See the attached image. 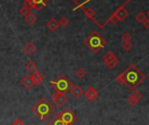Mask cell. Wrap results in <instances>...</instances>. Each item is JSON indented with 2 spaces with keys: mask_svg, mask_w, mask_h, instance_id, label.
I'll use <instances>...</instances> for the list:
<instances>
[{
  "mask_svg": "<svg viewBox=\"0 0 149 125\" xmlns=\"http://www.w3.org/2000/svg\"><path fill=\"white\" fill-rule=\"evenodd\" d=\"M84 13H85V15H86L89 19H92L93 21L96 22V19H95L96 12H95V10H93L92 8H88V9L84 10Z\"/></svg>",
  "mask_w": 149,
  "mask_h": 125,
  "instance_id": "d6986e66",
  "label": "cell"
},
{
  "mask_svg": "<svg viewBox=\"0 0 149 125\" xmlns=\"http://www.w3.org/2000/svg\"><path fill=\"white\" fill-rule=\"evenodd\" d=\"M50 0H25L24 6L29 7L31 10L40 11L45 7Z\"/></svg>",
  "mask_w": 149,
  "mask_h": 125,
  "instance_id": "8992f818",
  "label": "cell"
},
{
  "mask_svg": "<svg viewBox=\"0 0 149 125\" xmlns=\"http://www.w3.org/2000/svg\"><path fill=\"white\" fill-rule=\"evenodd\" d=\"M32 79L33 81V84L36 86H39L44 80V76L42 75V73L39 70H36L33 73L32 75Z\"/></svg>",
  "mask_w": 149,
  "mask_h": 125,
  "instance_id": "5bb4252c",
  "label": "cell"
},
{
  "mask_svg": "<svg viewBox=\"0 0 149 125\" xmlns=\"http://www.w3.org/2000/svg\"><path fill=\"white\" fill-rule=\"evenodd\" d=\"M85 95H86V98L88 99V101H90L91 102H93L97 99L98 92L94 87L91 86L85 91Z\"/></svg>",
  "mask_w": 149,
  "mask_h": 125,
  "instance_id": "9c48e42d",
  "label": "cell"
},
{
  "mask_svg": "<svg viewBox=\"0 0 149 125\" xmlns=\"http://www.w3.org/2000/svg\"><path fill=\"white\" fill-rule=\"evenodd\" d=\"M47 29H48L49 32H54L57 31V29L60 27L59 22H58L55 19L52 18V19H50V20L47 23Z\"/></svg>",
  "mask_w": 149,
  "mask_h": 125,
  "instance_id": "9a60e30c",
  "label": "cell"
},
{
  "mask_svg": "<svg viewBox=\"0 0 149 125\" xmlns=\"http://www.w3.org/2000/svg\"><path fill=\"white\" fill-rule=\"evenodd\" d=\"M73 1H74V2H76V1H77V0H73Z\"/></svg>",
  "mask_w": 149,
  "mask_h": 125,
  "instance_id": "836d02e7",
  "label": "cell"
},
{
  "mask_svg": "<svg viewBox=\"0 0 149 125\" xmlns=\"http://www.w3.org/2000/svg\"><path fill=\"white\" fill-rule=\"evenodd\" d=\"M122 41L124 42V43H125V42H131V40H132V36H131V34L129 33V32H124L123 33V35H122Z\"/></svg>",
  "mask_w": 149,
  "mask_h": 125,
  "instance_id": "cb8c5ba5",
  "label": "cell"
},
{
  "mask_svg": "<svg viewBox=\"0 0 149 125\" xmlns=\"http://www.w3.org/2000/svg\"><path fill=\"white\" fill-rule=\"evenodd\" d=\"M128 103H129L131 106H135V105H137V104L139 103V101L133 99L132 97H131V96L129 95V97H128Z\"/></svg>",
  "mask_w": 149,
  "mask_h": 125,
  "instance_id": "f1b7e54d",
  "label": "cell"
},
{
  "mask_svg": "<svg viewBox=\"0 0 149 125\" xmlns=\"http://www.w3.org/2000/svg\"><path fill=\"white\" fill-rule=\"evenodd\" d=\"M61 119L62 120V122L66 124V125H73L74 122L77 121V115H74V113L68 109V108H66L64 109L63 111L58 113Z\"/></svg>",
  "mask_w": 149,
  "mask_h": 125,
  "instance_id": "5b68a950",
  "label": "cell"
},
{
  "mask_svg": "<svg viewBox=\"0 0 149 125\" xmlns=\"http://www.w3.org/2000/svg\"><path fill=\"white\" fill-rule=\"evenodd\" d=\"M32 111L41 121H44L55 111V108L45 97H41L33 105V107L32 108Z\"/></svg>",
  "mask_w": 149,
  "mask_h": 125,
  "instance_id": "7a4b0ae2",
  "label": "cell"
},
{
  "mask_svg": "<svg viewBox=\"0 0 149 125\" xmlns=\"http://www.w3.org/2000/svg\"><path fill=\"white\" fill-rule=\"evenodd\" d=\"M13 125H25V123L21 119H17L13 122Z\"/></svg>",
  "mask_w": 149,
  "mask_h": 125,
  "instance_id": "f546056e",
  "label": "cell"
},
{
  "mask_svg": "<svg viewBox=\"0 0 149 125\" xmlns=\"http://www.w3.org/2000/svg\"><path fill=\"white\" fill-rule=\"evenodd\" d=\"M50 84L52 85V87L54 88L55 92L62 93V94H66L68 91H69L70 88L74 85L73 82L70 81L65 75H58L56 80L52 81L50 82Z\"/></svg>",
  "mask_w": 149,
  "mask_h": 125,
  "instance_id": "277c9868",
  "label": "cell"
},
{
  "mask_svg": "<svg viewBox=\"0 0 149 125\" xmlns=\"http://www.w3.org/2000/svg\"><path fill=\"white\" fill-rule=\"evenodd\" d=\"M76 75L80 78V79H83L85 75H86V71L83 68H79L77 72H76Z\"/></svg>",
  "mask_w": 149,
  "mask_h": 125,
  "instance_id": "603a6c76",
  "label": "cell"
},
{
  "mask_svg": "<svg viewBox=\"0 0 149 125\" xmlns=\"http://www.w3.org/2000/svg\"><path fill=\"white\" fill-rule=\"evenodd\" d=\"M146 16H148V17H149V9L146 11Z\"/></svg>",
  "mask_w": 149,
  "mask_h": 125,
  "instance_id": "d6a6232c",
  "label": "cell"
},
{
  "mask_svg": "<svg viewBox=\"0 0 149 125\" xmlns=\"http://www.w3.org/2000/svg\"><path fill=\"white\" fill-rule=\"evenodd\" d=\"M84 42L94 53H97L106 45V40L97 32H93Z\"/></svg>",
  "mask_w": 149,
  "mask_h": 125,
  "instance_id": "3957f363",
  "label": "cell"
},
{
  "mask_svg": "<svg viewBox=\"0 0 149 125\" xmlns=\"http://www.w3.org/2000/svg\"><path fill=\"white\" fill-rule=\"evenodd\" d=\"M114 14L116 15V17L118 18V19L119 21H123L124 19H125L128 17V12L125 10V6H120V7H118V8L115 11Z\"/></svg>",
  "mask_w": 149,
  "mask_h": 125,
  "instance_id": "7c38bea8",
  "label": "cell"
},
{
  "mask_svg": "<svg viewBox=\"0 0 149 125\" xmlns=\"http://www.w3.org/2000/svg\"><path fill=\"white\" fill-rule=\"evenodd\" d=\"M122 48H123L124 50H125V51H130V50L132 48V45L131 42H125V43L123 44Z\"/></svg>",
  "mask_w": 149,
  "mask_h": 125,
  "instance_id": "83f0119b",
  "label": "cell"
},
{
  "mask_svg": "<svg viewBox=\"0 0 149 125\" xmlns=\"http://www.w3.org/2000/svg\"><path fill=\"white\" fill-rule=\"evenodd\" d=\"M115 81H116L119 85L125 84V76H124V74H123V73L119 74V75L116 77Z\"/></svg>",
  "mask_w": 149,
  "mask_h": 125,
  "instance_id": "d4e9b609",
  "label": "cell"
},
{
  "mask_svg": "<svg viewBox=\"0 0 149 125\" xmlns=\"http://www.w3.org/2000/svg\"><path fill=\"white\" fill-rule=\"evenodd\" d=\"M130 96H131V97H132L133 99H135V100L139 101V100L142 98V95H141V93H140V92H139V91H137L136 89L132 90V94L130 95Z\"/></svg>",
  "mask_w": 149,
  "mask_h": 125,
  "instance_id": "44dd1931",
  "label": "cell"
},
{
  "mask_svg": "<svg viewBox=\"0 0 149 125\" xmlns=\"http://www.w3.org/2000/svg\"><path fill=\"white\" fill-rule=\"evenodd\" d=\"M52 99L54 101V102L59 107V108H62L68 101V96L66 95V94H62V93H58L55 92L52 95Z\"/></svg>",
  "mask_w": 149,
  "mask_h": 125,
  "instance_id": "ba28073f",
  "label": "cell"
},
{
  "mask_svg": "<svg viewBox=\"0 0 149 125\" xmlns=\"http://www.w3.org/2000/svg\"><path fill=\"white\" fill-rule=\"evenodd\" d=\"M58 22H59V26H60L61 27H62V28H65V27L68 26V24H69L68 19L67 18H65V17H62Z\"/></svg>",
  "mask_w": 149,
  "mask_h": 125,
  "instance_id": "7402d4cb",
  "label": "cell"
},
{
  "mask_svg": "<svg viewBox=\"0 0 149 125\" xmlns=\"http://www.w3.org/2000/svg\"><path fill=\"white\" fill-rule=\"evenodd\" d=\"M146 19H147V16H146L144 12H139V13L135 16L136 21H137L138 23H139V24H143V22H144Z\"/></svg>",
  "mask_w": 149,
  "mask_h": 125,
  "instance_id": "ffe728a7",
  "label": "cell"
},
{
  "mask_svg": "<svg viewBox=\"0 0 149 125\" xmlns=\"http://www.w3.org/2000/svg\"><path fill=\"white\" fill-rule=\"evenodd\" d=\"M19 12H20V14H21L22 16H26V15H27L28 13H30V12H31V9H30L29 7H27V6H24L20 9Z\"/></svg>",
  "mask_w": 149,
  "mask_h": 125,
  "instance_id": "484cf974",
  "label": "cell"
},
{
  "mask_svg": "<svg viewBox=\"0 0 149 125\" xmlns=\"http://www.w3.org/2000/svg\"><path fill=\"white\" fill-rule=\"evenodd\" d=\"M123 74L125 76V84L131 90L136 89V88L139 87L146 77L135 64H131Z\"/></svg>",
  "mask_w": 149,
  "mask_h": 125,
  "instance_id": "6da1fadb",
  "label": "cell"
},
{
  "mask_svg": "<svg viewBox=\"0 0 149 125\" xmlns=\"http://www.w3.org/2000/svg\"><path fill=\"white\" fill-rule=\"evenodd\" d=\"M37 20H38L37 17L32 12H30V13H28L27 15L25 16V21L29 26H33L37 22Z\"/></svg>",
  "mask_w": 149,
  "mask_h": 125,
  "instance_id": "e0dca14e",
  "label": "cell"
},
{
  "mask_svg": "<svg viewBox=\"0 0 149 125\" xmlns=\"http://www.w3.org/2000/svg\"><path fill=\"white\" fill-rule=\"evenodd\" d=\"M118 21H119V20H118V18L116 17V15L113 13V14H111V17H110V18L108 19V20L105 22V25H106L107 23H109V22H111V23H112V24H117Z\"/></svg>",
  "mask_w": 149,
  "mask_h": 125,
  "instance_id": "4316f807",
  "label": "cell"
},
{
  "mask_svg": "<svg viewBox=\"0 0 149 125\" xmlns=\"http://www.w3.org/2000/svg\"><path fill=\"white\" fill-rule=\"evenodd\" d=\"M91 0H85V1H84L82 5H80V6H79V7H82L83 6H84L85 4H87V3H89V2H91ZM101 1H103V0H101Z\"/></svg>",
  "mask_w": 149,
  "mask_h": 125,
  "instance_id": "1f68e13d",
  "label": "cell"
},
{
  "mask_svg": "<svg viewBox=\"0 0 149 125\" xmlns=\"http://www.w3.org/2000/svg\"><path fill=\"white\" fill-rule=\"evenodd\" d=\"M20 84H21L26 89L30 90V89L34 86L33 81V79H32V75H25V76L22 78V80L20 81Z\"/></svg>",
  "mask_w": 149,
  "mask_h": 125,
  "instance_id": "8fae6325",
  "label": "cell"
},
{
  "mask_svg": "<svg viewBox=\"0 0 149 125\" xmlns=\"http://www.w3.org/2000/svg\"><path fill=\"white\" fill-rule=\"evenodd\" d=\"M47 125H66V124L62 122L59 114H56L54 116H53L51 119L48 120Z\"/></svg>",
  "mask_w": 149,
  "mask_h": 125,
  "instance_id": "2e32d148",
  "label": "cell"
},
{
  "mask_svg": "<svg viewBox=\"0 0 149 125\" xmlns=\"http://www.w3.org/2000/svg\"><path fill=\"white\" fill-rule=\"evenodd\" d=\"M143 26L146 29H149V19H146L144 22H143Z\"/></svg>",
  "mask_w": 149,
  "mask_h": 125,
  "instance_id": "4dcf8cb0",
  "label": "cell"
},
{
  "mask_svg": "<svg viewBox=\"0 0 149 125\" xmlns=\"http://www.w3.org/2000/svg\"><path fill=\"white\" fill-rule=\"evenodd\" d=\"M38 68L37 64L33 60H29L27 63L26 64V69L29 72V73H33L34 71H36Z\"/></svg>",
  "mask_w": 149,
  "mask_h": 125,
  "instance_id": "ac0fdd59",
  "label": "cell"
},
{
  "mask_svg": "<svg viewBox=\"0 0 149 125\" xmlns=\"http://www.w3.org/2000/svg\"><path fill=\"white\" fill-rule=\"evenodd\" d=\"M69 92H70V95L74 98L77 99V98L81 97V95L84 94V89L79 85H73V87L70 88Z\"/></svg>",
  "mask_w": 149,
  "mask_h": 125,
  "instance_id": "4fadbf2b",
  "label": "cell"
},
{
  "mask_svg": "<svg viewBox=\"0 0 149 125\" xmlns=\"http://www.w3.org/2000/svg\"><path fill=\"white\" fill-rule=\"evenodd\" d=\"M104 62L110 69H113L118 64V59L115 53L111 51H108L104 56Z\"/></svg>",
  "mask_w": 149,
  "mask_h": 125,
  "instance_id": "52a82bcc",
  "label": "cell"
},
{
  "mask_svg": "<svg viewBox=\"0 0 149 125\" xmlns=\"http://www.w3.org/2000/svg\"><path fill=\"white\" fill-rule=\"evenodd\" d=\"M23 51L27 55H32L37 51V46L33 41H28L26 42L24 46H23Z\"/></svg>",
  "mask_w": 149,
  "mask_h": 125,
  "instance_id": "30bf717a",
  "label": "cell"
}]
</instances>
